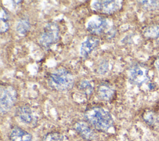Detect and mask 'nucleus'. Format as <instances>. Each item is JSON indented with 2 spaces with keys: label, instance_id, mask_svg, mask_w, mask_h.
<instances>
[{
  "label": "nucleus",
  "instance_id": "obj_1",
  "mask_svg": "<svg viewBox=\"0 0 159 141\" xmlns=\"http://www.w3.org/2000/svg\"><path fill=\"white\" fill-rule=\"evenodd\" d=\"M86 121L95 129L101 132H107L114 124L111 114L99 106L88 109L84 114Z\"/></svg>",
  "mask_w": 159,
  "mask_h": 141
},
{
  "label": "nucleus",
  "instance_id": "obj_2",
  "mask_svg": "<svg viewBox=\"0 0 159 141\" xmlns=\"http://www.w3.org/2000/svg\"><path fill=\"white\" fill-rule=\"evenodd\" d=\"M49 86L57 91H66L74 85V76L67 69L59 68L51 73L48 78Z\"/></svg>",
  "mask_w": 159,
  "mask_h": 141
},
{
  "label": "nucleus",
  "instance_id": "obj_3",
  "mask_svg": "<svg viewBox=\"0 0 159 141\" xmlns=\"http://www.w3.org/2000/svg\"><path fill=\"white\" fill-rule=\"evenodd\" d=\"M60 39V29L54 22L47 24L43 28L39 38L40 45L43 48H49Z\"/></svg>",
  "mask_w": 159,
  "mask_h": 141
},
{
  "label": "nucleus",
  "instance_id": "obj_4",
  "mask_svg": "<svg viewBox=\"0 0 159 141\" xmlns=\"http://www.w3.org/2000/svg\"><path fill=\"white\" fill-rule=\"evenodd\" d=\"M130 82L137 86H142L150 80L148 68L142 63L132 65L128 70Z\"/></svg>",
  "mask_w": 159,
  "mask_h": 141
},
{
  "label": "nucleus",
  "instance_id": "obj_5",
  "mask_svg": "<svg viewBox=\"0 0 159 141\" xmlns=\"http://www.w3.org/2000/svg\"><path fill=\"white\" fill-rule=\"evenodd\" d=\"M17 98L16 90L11 86H1L0 88V111L5 114L9 111L15 104Z\"/></svg>",
  "mask_w": 159,
  "mask_h": 141
},
{
  "label": "nucleus",
  "instance_id": "obj_6",
  "mask_svg": "<svg viewBox=\"0 0 159 141\" xmlns=\"http://www.w3.org/2000/svg\"><path fill=\"white\" fill-rule=\"evenodd\" d=\"M122 6V1H94L92 4V9L104 14H112L119 11Z\"/></svg>",
  "mask_w": 159,
  "mask_h": 141
},
{
  "label": "nucleus",
  "instance_id": "obj_7",
  "mask_svg": "<svg viewBox=\"0 0 159 141\" xmlns=\"http://www.w3.org/2000/svg\"><path fill=\"white\" fill-rule=\"evenodd\" d=\"M108 27V22L106 19L95 16L90 19L87 24V30L93 35H99L102 34Z\"/></svg>",
  "mask_w": 159,
  "mask_h": 141
},
{
  "label": "nucleus",
  "instance_id": "obj_8",
  "mask_svg": "<svg viewBox=\"0 0 159 141\" xmlns=\"http://www.w3.org/2000/svg\"><path fill=\"white\" fill-rule=\"evenodd\" d=\"M116 90L114 87L109 83L102 82L99 84L97 88V94L99 99L109 101L114 96Z\"/></svg>",
  "mask_w": 159,
  "mask_h": 141
},
{
  "label": "nucleus",
  "instance_id": "obj_9",
  "mask_svg": "<svg viewBox=\"0 0 159 141\" xmlns=\"http://www.w3.org/2000/svg\"><path fill=\"white\" fill-rule=\"evenodd\" d=\"M99 39L95 36L88 37L81 45V55L83 57H88L99 45Z\"/></svg>",
  "mask_w": 159,
  "mask_h": 141
},
{
  "label": "nucleus",
  "instance_id": "obj_10",
  "mask_svg": "<svg viewBox=\"0 0 159 141\" xmlns=\"http://www.w3.org/2000/svg\"><path fill=\"white\" fill-rule=\"evenodd\" d=\"M75 129L78 134L86 140H93L96 137L93 130L85 122L79 121L75 124Z\"/></svg>",
  "mask_w": 159,
  "mask_h": 141
},
{
  "label": "nucleus",
  "instance_id": "obj_11",
  "mask_svg": "<svg viewBox=\"0 0 159 141\" xmlns=\"http://www.w3.org/2000/svg\"><path fill=\"white\" fill-rule=\"evenodd\" d=\"M16 114L19 119L24 124H30L34 121L33 112L28 106L24 105L19 107L16 110Z\"/></svg>",
  "mask_w": 159,
  "mask_h": 141
},
{
  "label": "nucleus",
  "instance_id": "obj_12",
  "mask_svg": "<svg viewBox=\"0 0 159 141\" xmlns=\"http://www.w3.org/2000/svg\"><path fill=\"white\" fill-rule=\"evenodd\" d=\"M10 139L11 141H33L32 135L19 127H14L11 130Z\"/></svg>",
  "mask_w": 159,
  "mask_h": 141
},
{
  "label": "nucleus",
  "instance_id": "obj_13",
  "mask_svg": "<svg viewBox=\"0 0 159 141\" xmlns=\"http://www.w3.org/2000/svg\"><path fill=\"white\" fill-rule=\"evenodd\" d=\"M143 121L148 125L156 127L159 125V117L152 111H146L142 115Z\"/></svg>",
  "mask_w": 159,
  "mask_h": 141
},
{
  "label": "nucleus",
  "instance_id": "obj_14",
  "mask_svg": "<svg viewBox=\"0 0 159 141\" xmlns=\"http://www.w3.org/2000/svg\"><path fill=\"white\" fill-rule=\"evenodd\" d=\"M9 15L7 11L2 7L1 8V25H0V32L1 33L6 32L9 28Z\"/></svg>",
  "mask_w": 159,
  "mask_h": 141
},
{
  "label": "nucleus",
  "instance_id": "obj_15",
  "mask_svg": "<svg viewBox=\"0 0 159 141\" xmlns=\"http://www.w3.org/2000/svg\"><path fill=\"white\" fill-rule=\"evenodd\" d=\"M79 89L86 96H89L93 93V86L91 83L88 80H81L78 84Z\"/></svg>",
  "mask_w": 159,
  "mask_h": 141
},
{
  "label": "nucleus",
  "instance_id": "obj_16",
  "mask_svg": "<svg viewBox=\"0 0 159 141\" xmlns=\"http://www.w3.org/2000/svg\"><path fill=\"white\" fill-rule=\"evenodd\" d=\"M147 39H156L159 37V25L153 24L147 27L143 32Z\"/></svg>",
  "mask_w": 159,
  "mask_h": 141
},
{
  "label": "nucleus",
  "instance_id": "obj_17",
  "mask_svg": "<svg viewBox=\"0 0 159 141\" xmlns=\"http://www.w3.org/2000/svg\"><path fill=\"white\" fill-rule=\"evenodd\" d=\"M30 27V22L27 20L20 19L17 23L16 30L19 34L24 35L29 30Z\"/></svg>",
  "mask_w": 159,
  "mask_h": 141
},
{
  "label": "nucleus",
  "instance_id": "obj_18",
  "mask_svg": "<svg viewBox=\"0 0 159 141\" xmlns=\"http://www.w3.org/2000/svg\"><path fill=\"white\" fill-rule=\"evenodd\" d=\"M145 9L153 11L159 8V1H137Z\"/></svg>",
  "mask_w": 159,
  "mask_h": 141
},
{
  "label": "nucleus",
  "instance_id": "obj_19",
  "mask_svg": "<svg viewBox=\"0 0 159 141\" xmlns=\"http://www.w3.org/2000/svg\"><path fill=\"white\" fill-rule=\"evenodd\" d=\"M42 141H63V136L58 132H52L47 134Z\"/></svg>",
  "mask_w": 159,
  "mask_h": 141
},
{
  "label": "nucleus",
  "instance_id": "obj_20",
  "mask_svg": "<svg viewBox=\"0 0 159 141\" xmlns=\"http://www.w3.org/2000/svg\"><path fill=\"white\" fill-rule=\"evenodd\" d=\"M155 67L157 68V69L159 71V58H158L157 59V60L155 61Z\"/></svg>",
  "mask_w": 159,
  "mask_h": 141
}]
</instances>
